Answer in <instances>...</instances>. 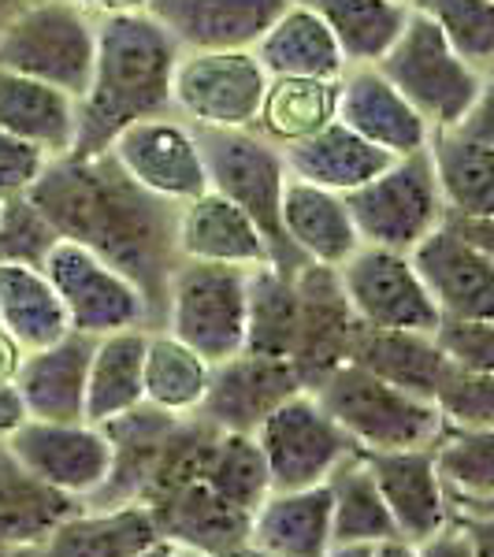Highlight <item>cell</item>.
Returning a JSON list of instances; mask_svg holds the SVG:
<instances>
[{"mask_svg":"<svg viewBox=\"0 0 494 557\" xmlns=\"http://www.w3.org/2000/svg\"><path fill=\"white\" fill-rule=\"evenodd\" d=\"M246 543L272 557H328L331 543V494L328 483L298 491H268L249 513Z\"/></svg>","mask_w":494,"mask_h":557,"instance_id":"obj_25","label":"cell"},{"mask_svg":"<svg viewBox=\"0 0 494 557\" xmlns=\"http://www.w3.org/2000/svg\"><path fill=\"white\" fill-rule=\"evenodd\" d=\"M209 557H272V554H264L260 546H254V543H235V546H227V550H215V554H209Z\"/></svg>","mask_w":494,"mask_h":557,"instance_id":"obj_51","label":"cell"},{"mask_svg":"<svg viewBox=\"0 0 494 557\" xmlns=\"http://www.w3.org/2000/svg\"><path fill=\"white\" fill-rule=\"evenodd\" d=\"M201 483L220 502H227L231 509H238L246 517L254 513L260 502H264V494L272 491L268 465L257 438L242 435V431H220L212 443L209 461H205Z\"/></svg>","mask_w":494,"mask_h":557,"instance_id":"obj_40","label":"cell"},{"mask_svg":"<svg viewBox=\"0 0 494 557\" xmlns=\"http://www.w3.org/2000/svg\"><path fill=\"white\" fill-rule=\"evenodd\" d=\"M172 557H209V554L194 550V546H172Z\"/></svg>","mask_w":494,"mask_h":557,"instance_id":"obj_56","label":"cell"},{"mask_svg":"<svg viewBox=\"0 0 494 557\" xmlns=\"http://www.w3.org/2000/svg\"><path fill=\"white\" fill-rule=\"evenodd\" d=\"M305 391H312L357 450H420L443 431L435 401L402 391L354 361L335 364Z\"/></svg>","mask_w":494,"mask_h":557,"instance_id":"obj_3","label":"cell"},{"mask_svg":"<svg viewBox=\"0 0 494 557\" xmlns=\"http://www.w3.org/2000/svg\"><path fill=\"white\" fill-rule=\"evenodd\" d=\"M64 4L83 8L89 15H112V12H138V8H146V0H64Z\"/></svg>","mask_w":494,"mask_h":557,"instance_id":"obj_48","label":"cell"},{"mask_svg":"<svg viewBox=\"0 0 494 557\" xmlns=\"http://www.w3.org/2000/svg\"><path fill=\"white\" fill-rule=\"evenodd\" d=\"M320 15L349 64H375L409 20L406 4L394 0H294Z\"/></svg>","mask_w":494,"mask_h":557,"instance_id":"obj_37","label":"cell"},{"mask_svg":"<svg viewBox=\"0 0 494 557\" xmlns=\"http://www.w3.org/2000/svg\"><path fill=\"white\" fill-rule=\"evenodd\" d=\"M26 420V409L15 394V383H0V438H8Z\"/></svg>","mask_w":494,"mask_h":557,"instance_id":"obj_47","label":"cell"},{"mask_svg":"<svg viewBox=\"0 0 494 557\" xmlns=\"http://www.w3.org/2000/svg\"><path fill=\"white\" fill-rule=\"evenodd\" d=\"M41 272L49 275L52 290L67 312V327L75 335L101 338L112 331L152 327L146 294L94 249L71 238H57V246L41 260Z\"/></svg>","mask_w":494,"mask_h":557,"instance_id":"obj_10","label":"cell"},{"mask_svg":"<svg viewBox=\"0 0 494 557\" xmlns=\"http://www.w3.org/2000/svg\"><path fill=\"white\" fill-rule=\"evenodd\" d=\"M372 557H417V554H412V543H406V539H387V543L375 546Z\"/></svg>","mask_w":494,"mask_h":557,"instance_id":"obj_50","label":"cell"},{"mask_svg":"<svg viewBox=\"0 0 494 557\" xmlns=\"http://www.w3.org/2000/svg\"><path fill=\"white\" fill-rule=\"evenodd\" d=\"M268 94L254 49L178 52L172 71V112L190 127L249 131Z\"/></svg>","mask_w":494,"mask_h":557,"instance_id":"obj_11","label":"cell"},{"mask_svg":"<svg viewBox=\"0 0 494 557\" xmlns=\"http://www.w3.org/2000/svg\"><path fill=\"white\" fill-rule=\"evenodd\" d=\"M431 401L450 428H494V372H465L446 364Z\"/></svg>","mask_w":494,"mask_h":557,"instance_id":"obj_42","label":"cell"},{"mask_svg":"<svg viewBox=\"0 0 494 557\" xmlns=\"http://www.w3.org/2000/svg\"><path fill=\"white\" fill-rule=\"evenodd\" d=\"M412 554H417V557H483L472 546V539L465 535L457 524H450V520H446V524L439 528L435 535L420 539V543L412 546Z\"/></svg>","mask_w":494,"mask_h":557,"instance_id":"obj_46","label":"cell"},{"mask_svg":"<svg viewBox=\"0 0 494 557\" xmlns=\"http://www.w3.org/2000/svg\"><path fill=\"white\" fill-rule=\"evenodd\" d=\"M335 278L361 327L431 335L443 320L435 301L428 298L409 253H398V249L357 246L335 268Z\"/></svg>","mask_w":494,"mask_h":557,"instance_id":"obj_13","label":"cell"},{"mask_svg":"<svg viewBox=\"0 0 494 557\" xmlns=\"http://www.w3.org/2000/svg\"><path fill=\"white\" fill-rule=\"evenodd\" d=\"M57 238V227L45 220L41 209L26 194L0 201V260H20V264L41 268Z\"/></svg>","mask_w":494,"mask_h":557,"instance_id":"obj_43","label":"cell"},{"mask_svg":"<svg viewBox=\"0 0 494 557\" xmlns=\"http://www.w3.org/2000/svg\"><path fill=\"white\" fill-rule=\"evenodd\" d=\"M335 120L383 149L387 157H412L424 152L431 127L424 115L394 89L375 64H349L338 75V101Z\"/></svg>","mask_w":494,"mask_h":557,"instance_id":"obj_18","label":"cell"},{"mask_svg":"<svg viewBox=\"0 0 494 557\" xmlns=\"http://www.w3.org/2000/svg\"><path fill=\"white\" fill-rule=\"evenodd\" d=\"M0 131L30 141L49 160L71 157L78 134V101L38 78L0 71Z\"/></svg>","mask_w":494,"mask_h":557,"instance_id":"obj_27","label":"cell"},{"mask_svg":"<svg viewBox=\"0 0 494 557\" xmlns=\"http://www.w3.org/2000/svg\"><path fill=\"white\" fill-rule=\"evenodd\" d=\"M0 557H49L41 550V543H26V546H0Z\"/></svg>","mask_w":494,"mask_h":557,"instance_id":"obj_52","label":"cell"},{"mask_svg":"<svg viewBox=\"0 0 494 557\" xmlns=\"http://www.w3.org/2000/svg\"><path fill=\"white\" fill-rule=\"evenodd\" d=\"M4 446L34 480L75 502H89L112 475V438L104 428L86 420L75 424L23 420L4 438Z\"/></svg>","mask_w":494,"mask_h":557,"instance_id":"obj_15","label":"cell"},{"mask_svg":"<svg viewBox=\"0 0 494 557\" xmlns=\"http://www.w3.org/2000/svg\"><path fill=\"white\" fill-rule=\"evenodd\" d=\"M375 546H331L328 557H372Z\"/></svg>","mask_w":494,"mask_h":557,"instance_id":"obj_53","label":"cell"},{"mask_svg":"<svg viewBox=\"0 0 494 557\" xmlns=\"http://www.w3.org/2000/svg\"><path fill=\"white\" fill-rule=\"evenodd\" d=\"M294 272L298 268H283L275 260L249 272V354L283 357V361L294 357V346H298V286H294Z\"/></svg>","mask_w":494,"mask_h":557,"instance_id":"obj_39","label":"cell"},{"mask_svg":"<svg viewBox=\"0 0 494 557\" xmlns=\"http://www.w3.org/2000/svg\"><path fill=\"white\" fill-rule=\"evenodd\" d=\"M172 546H175V543H168V539H160V543H152V546H146V550L131 554V557H172Z\"/></svg>","mask_w":494,"mask_h":557,"instance_id":"obj_54","label":"cell"},{"mask_svg":"<svg viewBox=\"0 0 494 557\" xmlns=\"http://www.w3.org/2000/svg\"><path fill=\"white\" fill-rule=\"evenodd\" d=\"M375 71L424 115L431 131L454 127L483 97H491L487 71L457 57L450 41L420 8H409L406 26L391 49L375 60Z\"/></svg>","mask_w":494,"mask_h":557,"instance_id":"obj_4","label":"cell"},{"mask_svg":"<svg viewBox=\"0 0 494 557\" xmlns=\"http://www.w3.org/2000/svg\"><path fill=\"white\" fill-rule=\"evenodd\" d=\"M197 149L205 160V175H209V190L227 197L231 205H238L242 212L260 227V235L268 238L275 253V264L298 268L305 264L301 257H294V249L286 246L283 227H280V201L283 186L291 172H286L283 149L272 146L264 134L249 131H212V127H194Z\"/></svg>","mask_w":494,"mask_h":557,"instance_id":"obj_7","label":"cell"},{"mask_svg":"<svg viewBox=\"0 0 494 557\" xmlns=\"http://www.w3.org/2000/svg\"><path fill=\"white\" fill-rule=\"evenodd\" d=\"M394 4H406V8H412V4H417V0H394Z\"/></svg>","mask_w":494,"mask_h":557,"instance_id":"obj_57","label":"cell"},{"mask_svg":"<svg viewBox=\"0 0 494 557\" xmlns=\"http://www.w3.org/2000/svg\"><path fill=\"white\" fill-rule=\"evenodd\" d=\"M346 361L368 368L380 380L420 398H435V386L443 380L446 361L439 354L435 338L417 335V331H375V327H357L354 346H349Z\"/></svg>","mask_w":494,"mask_h":557,"instance_id":"obj_33","label":"cell"},{"mask_svg":"<svg viewBox=\"0 0 494 557\" xmlns=\"http://www.w3.org/2000/svg\"><path fill=\"white\" fill-rule=\"evenodd\" d=\"M160 524L141 502L120 506H78L41 539L49 557H131L160 543Z\"/></svg>","mask_w":494,"mask_h":557,"instance_id":"obj_24","label":"cell"},{"mask_svg":"<svg viewBox=\"0 0 494 557\" xmlns=\"http://www.w3.org/2000/svg\"><path fill=\"white\" fill-rule=\"evenodd\" d=\"M286 172L301 183L323 186L331 194H354L357 186H365L368 178H375L394 157L383 149H375L372 141H365L361 134L343 127L338 120H331L328 127H320L309 138L294 141L283 149Z\"/></svg>","mask_w":494,"mask_h":557,"instance_id":"obj_28","label":"cell"},{"mask_svg":"<svg viewBox=\"0 0 494 557\" xmlns=\"http://www.w3.org/2000/svg\"><path fill=\"white\" fill-rule=\"evenodd\" d=\"M446 520H494V428H450L431 443Z\"/></svg>","mask_w":494,"mask_h":557,"instance_id":"obj_26","label":"cell"},{"mask_svg":"<svg viewBox=\"0 0 494 557\" xmlns=\"http://www.w3.org/2000/svg\"><path fill=\"white\" fill-rule=\"evenodd\" d=\"M268 78H328L335 83L346 71V57L331 30L320 23L317 12L305 4H286L280 20L264 30V38L254 45Z\"/></svg>","mask_w":494,"mask_h":557,"instance_id":"obj_30","label":"cell"},{"mask_svg":"<svg viewBox=\"0 0 494 557\" xmlns=\"http://www.w3.org/2000/svg\"><path fill=\"white\" fill-rule=\"evenodd\" d=\"M0 331L23 354L60 343L71 331L64 305L41 268L0 260Z\"/></svg>","mask_w":494,"mask_h":557,"instance_id":"obj_31","label":"cell"},{"mask_svg":"<svg viewBox=\"0 0 494 557\" xmlns=\"http://www.w3.org/2000/svg\"><path fill=\"white\" fill-rule=\"evenodd\" d=\"M431 338L446 364L465 368V372H494V320L443 317Z\"/></svg>","mask_w":494,"mask_h":557,"instance_id":"obj_44","label":"cell"},{"mask_svg":"<svg viewBox=\"0 0 494 557\" xmlns=\"http://www.w3.org/2000/svg\"><path fill=\"white\" fill-rule=\"evenodd\" d=\"M291 0H146L183 52L254 49Z\"/></svg>","mask_w":494,"mask_h":557,"instance_id":"obj_19","label":"cell"},{"mask_svg":"<svg viewBox=\"0 0 494 557\" xmlns=\"http://www.w3.org/2000/svg\"><path fill=\"white\" fill-rule=\"evenodd\" d=\"M97 49V15L64 0H26L0 23V71L38 78L78 101Z\"/></svg>","mask_w":494,"mask_h":557,"instance_id":"obj_6","label":"cell"},{"mask_svg":"<svg viewBox=\"0 0 494 557\" xmlns=\"http://www.w3.org/2000/svg\"><path fill=\"white\" fill-rule=\"evenodd\" d=\"M57 227L60 238L94 249L146 294L152 327H160L164 286L175 257V209L160 197L134 186L104 152L94 157H60L26 194Z\"/></svg>","mask_w":494,"mask_h":557,"instance_id":"obj_1","label":"cell"},{"mask_svg":"<svg viewBox=\"0 0 494 557\" xmlns=\"http://www.w3.org/2000/svg\"><path fill=\"white\" fill-rule=\"evenodd\" d=\"M23 4H26V0H0V23H4L12 12H20Z\"/></svg>","mask_w":494,"mask_h":557,"instance_id":"obj_55","label":"cell"},{"mask_svg":"<svg viewBox=\"0 0 494 557\" xmlns=\"http://www.w3.org/2000/svg\"><path fill=\"white\" fill-rule=\"evenodd\" d=\"M294 391H305V383L291 361L242 349L231 361L212 364L209 391H205L197 417L209 420L215 431L254 435L260 420L280 406L283 398H291Z\"/></svg>","mask_w":494,"mask_h":557,"instance_id":"obj_17","label":"cell"},{"mask_svg":"<svg viewBox=\"0 0 494 557\" xmlns=\"http://www.w3.org/2000/svg\"><path fill=\"white\" fill-rule=\"evenodd\" d=\"M175 257L223 268H260L275 260L257 223L215 190L175 209Z\"/></svg>","mask_w":494,"mask_h":557,"instance_id":"obj_20","label":"cell"},{"mask_svg":"<svg viewBox=\"0 0 494 557\" xmlns=\"http://www.w3.org/2000/svg\"><path fill=\"white\" fill-rule=\"evenodd\" d=\"M346 209L361 246L409 253L443 223L446 205L439 197L428 152H412V157H394L380 175L346 194Z\"/></svg>","mask_w":494,"mask_h":557,"instance_id":"obj_9","label":"cell"},{"mask_svg":"<svg viewBox=\"0 0 494 557\" xmlns=\"http://www.w3.org/2000/svg\"><path fill=\"white\" fill-rule=\"evenodd\" d=\"M249 272L178 260L164 286L160 327L194 349L205 364H223L246 349L249 331Z\"/></svg>","mask_w":494,"mask_h":557,"instance_id":"obj_5","label":"cell"},{"mask_svg":"<svg viewBox=\"0 0 494 557\" xmlns=\"http://www.w3.org/2000/svg\"><path fill=\"white\" fill-rule=\"evenodd\" d=\"M49 168V157L34 149L30 141L0 131V201H12L34 190V183Z\"/></svg>","mask_w":494,"mask_h":557,"instance_id":"obj_45","label":"cell"},{"mask_svg":"<svg viewBox=\"0 0 494 557\" xmlns=\"http://www.w3.org/2000/svg\"><path fill=\"white\" fill-rule=\"evenodd\" d=\"M178 45L146 8L97 15V49L86 94L78 97V134L71 157L104 152L134 120L172 112Z\"/></svg>","mask_w":494,"mask_h":557,"instance_id":"obj_2","label":"cell"},{"mask_svg":"<svg viewBox=\"0 0 494 557\" xmlns=\"http://www.w3.org/2000/svg\"><path fill=\"white\" fill-rule=\"evenodd\" d=\"M439 317L494 320V215L443 212V223L409 249Z\"/></svg>","mask_w":494,"mask_h":557,"instance_id":"obj_8","label":"cell"},{"mask_svg":"<svg viewBox=\"0 0 494 557\" xmlns=\"http://www.w3.org/2000/svg\"><path fill=\"white\" fill-rule=\"evenodd\" d=\"M412 8L439 26L450 49L472 67L487 71L494 64V0H417Z\"/></svg>","mask_w":494,"mask_h":557,"instance_id":"obj_41","label":"cell"},{"mask_svg":"<svg viewBox=\"0 0 494 557\" xmlns=\"http://www.w3.org/2000/svg\"><path fill=\"white\" fill-rule=\"evenodd\" d=\"M212 364H205L194 349H186L168 331L146 335V364H141V391L146 406L168 417H194L209 391Z\"/></svg>","mask_w":494,"mask_h":557,"instance_id":"obj_36","label":"cell"},{"mask_svg":"<svg viewBox=\"0 0 494 557\" xmlns=\"http://www.w3.org/2000/svg\"><path fill=\"white\" fill-rule=\"evenodd\" d=\"M323 483L331 494V543L335 546H380L387 539H398L391 509L361 450H349Z\"/></svg>","mask_w":494,"mask_h":557,"instance_id":"obj_32","label":"cell"},{"mask_svg":"<svg viewBox=\"0 0 494 557\" xmlns=\"http://www.w3.org/2000/svg\"><path fill=\"white\" fill-rule=\"evenodd\" d=\"M268 465L272 491L317 487L335 472L349 450H357L346 431L328 417V409L312 398V391H294L268 412L254 431Z\"/></svg>","mask_w":494,"mask_h":557,"instance_id":"obj_12","label":"cell"},{"mask_svg":"<svg viewBox=\"0 0 494 557\" xmlns=\"http://www.w3.org/2000/svg\"><path fill=\"white\" fill-rule=\"evenodd\" d=\"M146 335V327H131L94 338L86 368V424H115V420L131 417L134 409L146 406V391H141Z\"/></svg>","mask_w":494,"mask_h":557,"instance_id":"obj_29","label":"cell"},{"mask_svg":"<svg viewBox=\"0 0 494 557\" xmlns=\"http://www.w3.org/2000/svg\"><path fill=\"white\" fill-rule=\"evenodd\" d=\"M108 157L134 186L168 205H186L209 190L197 134L175 112L134 120L108 141Z\"/></svg>","mask_w":494,"mask_h":557,"instance_id":"obj_14","label":"cell"},{"mask_svg":"<svg viewBox=\"0 0 494 557\" xmlns=\"http://www.w3.org/2000/svg\"><path fill=\"white\" fill-rule=\"evenodd\" d=\"M338 78H268V94L254 123L257 134H264L272 146H294L309 138L320 127L335 120Z\"/></svg>","mask_w":494,"mask_h":557,"instance_id":"obj_38","label":"cell"},{"mask_svg":"<svg viewBox=\"0 0 494 557\" xmlns=\"http://www.w3.org/2000/svg\"><path fill=\"white\" fill-rule=\"evenodd\" d=\"M428 164L435 175L446 212L457 215H494V127L491 97L465 115L461 123L431 131Z\"/></svg>","mask_w":494,"mask_h":557,"instance_id":"obj_16","label":"cell"},{"mask_svg":"<svg viewBox=\"0 0 494 557\" xmlns=\"http://www.w3.org/2000/svg\"><path fill=\"white\" fill-rule=\"evenodd\" d=\"M383 502L391 509L398 539L417 546L446 524V498L439 483L431 446L420 450H361Z\"/></svg>","mask_w":494,"mask_h":557,"instance_id":"obj_22","label":"cell"},{"mask_svg":"<svg viewBox=\"0 0 494 557\" xmlns=\"http://www.w3.org/2000/svg\"><path fill=\"white\" fill-rule=\"evenodd\" d=\"M89 349H94V338L67 331L60 343L20 357L12 383L26 409V420H52V424L83 420Z\"/></svg>","mask_w":494,"mask_h":557,"instance_id":"obj_21","label":"cell"},{"mask_svg":"<svg viewBox=\"0 0 494 557\" xmlns=\"http://www.w3.org/2000/svg\"><path fill=\"white\" fill-rule=\"evenodd\" d=\"M152 517L160 524V535L175 546H194L201 554L227 550L246 539L249 517L231 509L227 502H220L205 487L201 480L186 483L175 494H168L164 502L152 506Z\"/></svg>","mask_w":494,"mask_h":557,"instance_id":"obj_34","label":"cell"},{"mask_svg":"<svg viewBox=\"0 0 494 557\" xmlns=\"http://www.w3.org/2000/svg\"><path fill=\"white\" fill-rule=\"evenodd\" d=\"M83 502L67 498V494L45 487L30 472L8 454L4 438H0V546H26L41 543L52 528Z\"/></svg>","mask_w":494,"mask_h":557,"instance_id":"obj_35","label":"cell"},{"mask_svg":"<svg viewBox=\"0 0 494 557\" xmlns=\"http://www.w3.org/2000/svg\"><path fill=\"white\" fill-rule=\"evenodd\" d=\"M280 227L294 257L323 268H338L361 246L354 220H349L346 197L323 190V186L301 183V178H286L280 201Z\"/></svg>","mask_w":494,"mask_h":557,"instance_id":"obj_23","label":"cell"},{"mask_svg":"<svg viewBox=\"0 0 494 557\" xmlns=\"http://www.w3.org/2000/svg\"><path fill=\"white\" fill-rule=\"evenodd\" d=\"M20 357H23V349L0 331V383H12L15 368H20Z\"/></svg>","mask_w":494,"mask_h":557,"instance_id":"obj_49","label":"cell"}]
</instances>
